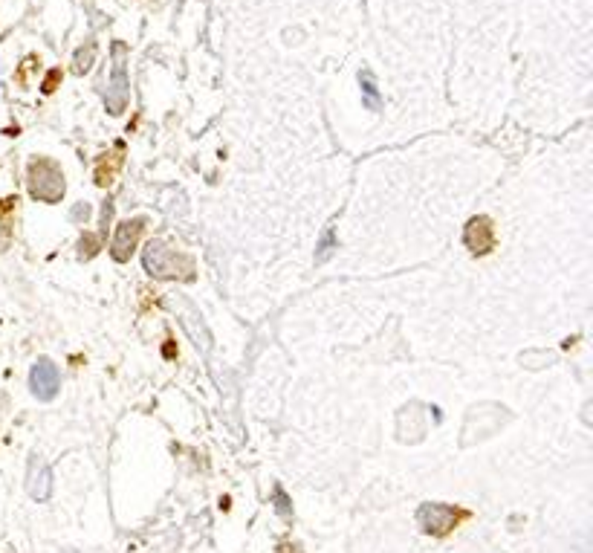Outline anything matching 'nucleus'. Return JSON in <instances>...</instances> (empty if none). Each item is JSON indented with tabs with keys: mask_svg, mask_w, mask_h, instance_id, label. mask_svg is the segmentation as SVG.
Returning <instances> with one entry per match:
<instances>
[{
	"mask_svg": "<svg viewBox=\"0 0 593 553\" xmlns=\"http://www.w3.org/2000/svg\"><path fill=\"white\" fill-rule=\"evenodd\" d=\"M466 244L472 252L484 255L492 249L495 238H492V229H489V221H472L469 223V232H466Z\"/></svg>",
	"mask_w": 593,
	"mask_h": 553,
	"instance_id": "obj_5",
	"label": "nucleus"
},
{
	"mask_svg": "<svg viewBox=\"0 0 593 553\" xmlns=\"http://www.w3.org/2000/svg\"><path fill=\"white\" fill-rule=\"evenodd\" d=\"M29 386L32 394L41 397V400H50L58 394V368L50 360H38L32 368V377H29Z\"/></svg>",
	"mask_w": 593,
	"mask_h": 553,
	"instance_id": "obj_2",
	"label": "nucleus"
},
{
	"mask_svg": "<svg viewBox=\"0 0 593 553\" xmlns=\"http://www.w3.org/2000/svg\"><path fill=\"white\" fill-rule=\"evenodd\" d=\"M58 76H61V70H55L53 76L47 79V84H44V90H47V93H53V87H55V82H58Z\"/></svg>",
	"mask_w": 593,
	"mask_h": 553,
	"instance_id": "obj_7",
	"label": "nucleus"
},
{
	"mask_svg": "<svg viewBox=\"0 0 593 553\" xmlns=\"http://www.w3.org/2000/svg\"><path fill=\"white\" fill-rule=\"evenodd\" d=\"M362 84H365V93H368V105H379V96H377V87H374V79L368 76V73H362Z\"/></svg>",
	"mask_w": 593,
	"mask_h": 553,
	"instance_id": "obj_6",
	"label": "nucleus"
},
{
	"mask_svg": "<svg viewBox=\"0 0 593 553\" xmlns=\"http://www.w3.org/2000/svg\"><path fill=\"white\" fill-rule=\"evenodd\" d=\"M145 223L142 221H128L122 223L119 229H116V241H113V258L116 261H125L128 255H131V249H134L136 238H139V229H142Z\"/></svg>",
	"mask_w": 593,
	"mask_h": 553,
	"instance_id": "obj_4",
	"label": "nucleus"
},
{
	"mask_svg": "<svg viewBox=\"0 0 593 553\" xmlns=\"http://www.w3.org/2000/svg\"><path fill=\"white\" fill-rule=\"evenodd\" d=\"M29 192L38 200H58L64 194V177L50 160H32L29 166Z\"/></svg>",
	"mask_w": 593,
	"mask_h": 553,
	"instance_id": "obj_1",
	"label": "nucleus"
},
{
	"mask_svg": "<svg viewBox=\"0 0 593 553\" xmlns=\"http://www.w3.org/2000/svg\"><path fill=\"white\" fill-rule=\"evenodd\" d=\"M145 267H148L154 276H180V258H177V252H165V255H162V244H151V247L145 249Z\"/></svg>",
	"mask_w": 593,
	"mask_h": 553,
	"instance_id": "obj_3",
	"label": "nucleus"
}]
</instances>
